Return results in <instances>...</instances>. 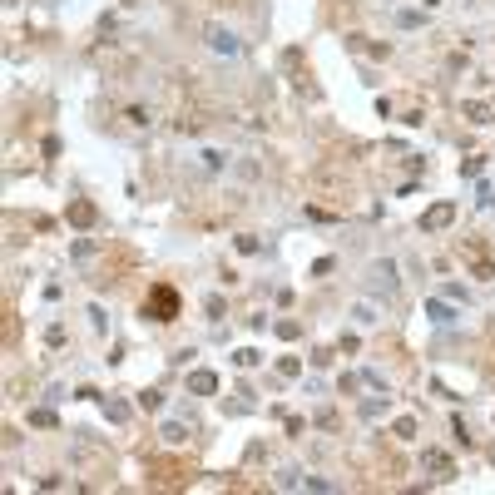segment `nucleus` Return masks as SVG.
Segmentation results:
<instances>
[{"label": "nucleus", "mask_w": 495, "mask_h": 495, "mask_svg": "<svg viewBox=\"0 0 495 495\" xmlns=\"http://www.w3.org/2000/svg\"><path fill=\"white\" fill-rule=\"evenodd\" d=\"M30 426H35V431H60V416H54L50 406H35V411H30Z\"/></svg>", "instance_id": "11"}, {"label": "nucleus", "mask_w": 495, "mask_h": 495, "mask_svg": "<svg viewBox=\"0 0 495 495\" xmlns=\"http://www.w3.org/2000/svg\"><path fill=\"white\" fill-rule=\"evenodd\" d=\"M184 392H193V397H213L218 392V371H189V381H184Z\"/></svg>", "instance_id": "6"}, {"label": "nucleus", "mask_w": 495, "mask_h": 495, "mask_svg": "<svg viewBox=\"0 0 495 495\" xmlns=\"http://www.w3.org/2000/svg\"><path fill=\"white\" fill-rule=\"evenodd\" d=\"M258 248H263V243H258L253 233H243V238H238V253H243V258H248V253H258Z\"/></svg>", "instance_id": "23"}, {"label": "nucleus", "mask_w": 495, "mask_h": 495, "mask_svg": "<svg viewBox=\"0 0 495 495\" xmlns=\"http://www.w3.org/2000/svg\"><path fill=\"white\" fill-rule=\"evenodd\" d=\"M416 466H421L431 480H456V461H451L446 451H436V446H426V451L416 456Z\"/></svg>", "instance_id": "3"}, {"label": "nucleus", "mask_w": 495, "mask_h": 495, "mask_svg": "<svg viewBox=\"0 0 495 495\" xmlns=\"http://www.w3.org/2000/svg\"><path fill=\"white\" fill-rule=\"evenodd\" d=\"M218 6H238V0H218Z\"/></svg>", "instance_id": "26"}, {"label": "nucleus", "mask_w": 495, "mask_h": 495, "mask_svg": "<svg viewBox=\"0 0 495 495\" xmlns=\"http://www.w3.org/2000/svg\"><path fill=\"white\" fill-rule=\"evenodd\" d=\"M397 25H401V30H411V25H426V15H421V10H401V15H397Z\"/></svg>", "instance_id": "19"}, {"label": "nucleus", "mask_w": 495, "mask_h": 495, "mask_svg": "<svg viewBox=\"0 0 495 495\" xmlns=\"http://www.w3.org/2000/svg\"><path fill=\"white\" fill-rule=\"evenodd\" d=\"M352 317H357V322H376V317H381V312H376V307H371V302H357V307H352Z\"/></svg>", "instance_id": "20"}, {"label": "nucleus", "mask_w": 495, "mask_h": 495, "mask_svg": "<svg viewBox=\"0 0 495 495\" xmlns=\"http://www.w3.org/2000/svg\"><path fill=\"white\" fill-rule=\"evenodd\" d=\"M451 223H456V203H451V198L431 203V208L416 218V228H421V233H441V228H451Z\"/></svg>", "instance_id": "2"}, {"label": "nucleus", "mask_w": 495, "mask_h": 495, "mask_svg": "<svg viewBox=\"0 0 495 495\" xmlns=\"http://www.w3.org/2000/svg\"><path fill=\"white\" fill-rule=\"evenodd\" d=\"M89 327H94V332H99V337L109 332V317H104V307H89Z\"/></svg>", "instance_id": "17"}, {"label": "nucleus", "mask_w": 495, "mask_h": 495, "mask_svg": "<svg viewBox=\"0 0 495 495\" xmlns=\"http://www.w3.org/2000/svg\"><path fill=\"white\" fill-rule=\"evenodd\" d=\"M302 490H337V480H327V475H302Z\"/></svg>", "instance_id": "14"}, {"label": "nucleus", "mask_w": 495, "mask_h": 495, "mask_svg": "<svg viewBox=\"0 0 495 495\" xmlns=\"http://www.w3.org/2000/svg\"><path fill=\"white\" fill-rule=\"evenodd\" d=\"M392 431H397V436H401V441H411V436H416V416H401V421H397V426H392Z\"/></svg>", "instance_id": "18"}, {"label": "nucleus", "mask_w": 495, "mask_h": 495, "mask_svg": "<svg viewBox=\"0 0 495 495\" xmlns=\"http://www.w3.org/2000/svg\"><path fill=\"white\" fill-rule=\"evenodd\" d=\"M104 416H109V421H114V426H124V421L134 416V406H129L124 397H109V401H104Z\"/></svg>", "instance_id": "10"}, {"label": "nucleus", "mask_w": 495, "mask_h": 495, "mask_svg": "<svg viewBox=\"0 0 495 495\" xmlns=\"http://www.w3.org/2000/svg\"><path fill=\"white\" fill-rule=\"evenodd\" d=\"M381 411H387V397H381V392H376V401H362V416H367V421H376Z\"/></svg>", "instance_id": "13"}, {"label": "nucleus", "mask_w": 495, "mask_h": 495, "mask_svg": "<svg viewBox=\"0 0 495 495\" xmlns=\"http://www.w3.org/2000/svg\"><path fill=\"white\" fill-rule=\"evenodd\" d=\"M65 218H70L75 228H94V218H99V208H94L89 198H75V203L65 208Z\"/></svg>", "instance_id": "7"}, {"label": "nucleus", "mask_w": 495, "mask_h": 495, "mask_svg": "<svg viewBox=\"0 0 495 495\" xmlns=\"http://www.w3.org/2000/svg\"><path fill=\"white\" fill-rule=\"evenodd\" d=\"M302 485V471H278V490H297Z\"/></svg>", "instance_id": "16"}, {"label": "nucleus", "mask_w": 495, "mask_h": 495, "mask_svg": "<svg viewBox=\"0 0 495 495\" xmlns=\"http://www.w3.org/2000/svg\"><path fill=\"white\" fill-rule=\"evenodd\" d=\"M144 317L149 322H174L179 317V288L174 283H154L144 297Z\"/></svg>", "instance_id": "1"}, {"label": "nucleus", "mask_w": 495, "mask_h": 495, "mask_svg": "<svg viewBox=\"0 0 495 495\" xmlns=\"http://www.w3.org/2000/svg\"><path fill=\"white\" fill-rule=\"evenodd\" d=\"M278 337H283V342H297V322L283 317V322H278Z\"/></svg>", "instance_id": "22"}, {"label": "nucleus", "mask_w": 495, "mask_h": 495, "mask_svg": "<svg viewBox=\"0 0 495 495\" xmlns=\"http://www.w3.org/2000/svg\"><path fill=\"white\" fill-rule=\"evenodd\" d=\"M139 406H144V411H158V406H163V392H139Z\"/></svg>", "instance_id": "21"}, {"label": "nucleus", "mask_w": 495, "mask_h": 495, "mask_svg": "<svg viewBox=\"0 0 495 495\" xmlns=\"http://www.w3.org/2000/svg\"><path fill=\"white\" fill-rule=\"evenodd\" d=\"M461 114H466L471 124H490V119H495V109L480 104V99H466V104H461Z\"/></svg>", "instance_id": "9"}, {"label": "nucleus", "mask_w": 495, "mask_h": 495, "mask_svg": "<svg viewBox=\"0 0 495 495\" xmlns=\"http://www.w3.org/2000/svg\"><path fill=\"white\" fill-rule=\"evenodd\" d=\"M223 158H228V154H218V149H203V163H208V169H223Z\"/></svg>", "instance_id": "24"}, {"label": "nucleus", "mask_w": 495, "mask_h": 495, "mask_svg": "<svg viewBox=\"0 0 495 495\" xmlns=\"http://www.w3.org/2000/svg\"><path fill=\"white\" fill-rule=\"evenodd\" d=\"M258 357H263L258 347H238V352H233V362H238V367H258Z\"/></svg>", "instance_id": "15"}, {"label": "nucleus", "mask_w": 495, "mask_h": 495, "mask_svg": "<svg viewBox=\"0 0 495 495\" xmlns=\"http://www.w3.org/2000/svg\"><path fill=\"white\" fill-rule=\"evenodd\" d=\"M426 317H431V322H436V327H446V322H456V312H451V307H446V302H436V297H431V302H426Z\"/></svg>", "instance_id": "12"}, {"label": "nucleus", "mask_w": 495, "mask_h": 495, "mask_svg": "<svg viewBox=\"0 0 495 495\" xmlns=\"http://www.w3.org/2000/svg\"><path fill=\"white\" fill-rule=\"evenodd\" d=\"M163 446H189V436H193V426L189 421H163Z\"/></svg>", "instance_id": "8"}, {"label": "nucleus", "mask_w": 495, "mask_h": 495, "mask_svg": "<svg viewBox=\"0 0 495 495\" xmlns=\"http://www.w3.org/2000/svg\"><path fill=\"white\" fill-rule=\"evenodd\" d=\"M367 288L381 293V297H392V293H397V263H392V258L371 263V267H367Z\"/></svg>", "instance_id": "4"}, {"label": "nucleus", "mask_w": 495, "mask_h": 495, "mask_svg": "<svg viewBox=\"0 0 495 495\" xmlns=\"http://www.w3.org/2000/svg\"><path fill=\"white\" fill-rule=\"evenodd\" d=\"M129 124H139V129L149 124V109H144V104H134V109H129Z\"/></svg>", "instance_id": "25"}, {"label": "nucleus", "mask_w": 495, "mask_h": 495, "mask_svg": "<svg viewBox=\"0 0 495 495\" xmlns=\"http://www.w3.org/2000/svg\"><path fill=\"white\" fill-rule=\"evenodd\" d=\"M203 40H208V50H213V54H223V60H233V54H238V35H233V30H223V25H208V30H203Z\"/></svg>", "instance_id": "5"}]
</instances>
